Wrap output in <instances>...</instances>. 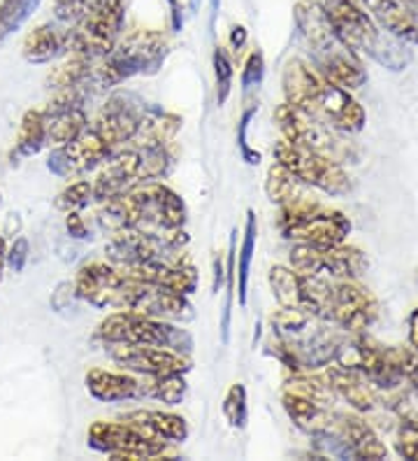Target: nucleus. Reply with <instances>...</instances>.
I'll return each instance as SVG.
<instances>
[{
    "label": "nucleus",
    "mask_w": 418,
    "mask_h": 461,
    "mask_svg": "<svg viewBox=\"0 0 418 461\" xmlns=\"http://www.w3.org/2000/svg\"><path fill=\"white\" fill-rule=\"evenodd\" d=\"M286 103L340 133H360L368 114L351 91L316 73L302 59H289L281 73Z\"/></svg>",
    "instance_id": "obj_1"
},
{
    "label": "nucleus",
    "mask_w": 418,
    "mask_h": 461,
    "mask_svg": "<svg viewBox=\"0 0 418 461\" xmlns=\"http://www.w3.org/2000/svg\"><path fill=\"white\" fill-rule=\"evenodd\" d=\"M293 17H296V26L305 40L316 73L349 91L360 89L368 82L360 57L334 31L333 22L318 0H298L293 7Z\"/></svg>",
    "instance_id": "obj_2"
},
{
    "label": "nucleus",
    "mask_w": 418,
    "mask_h": 461,
    "mask_svg": "<svg viewBox=\"0 0 418 461\" xmlns=\"http://www.w3.org/2000/svg\"><path fill=\"white\" fill-rule=\"evenodd\" d=\"M334 31L356 54H368L388 70H405L412 61L407 42L379 29L358 0H318Z\"/></svg>",
    "instance_id": "obj_3"
},
{
    "label": "nucleus",
    "mask_w": 418,
    "mask_h": 461,
    "mask_svg": "<svg viewBox=\"0 0 418 461\" xmlns=\"http://www.w3.org/2000/svg\"><path fill=\"white\" fill-rule=\"evenodd\" d=\"M167 57V40L161 31L139 29L114 42L105 57L95 59L91 79L98 86H117L135 75H156Z\"/></svg>",
    "instance_id": "obj_4"
},
{
    "label": "nucleus",
    "mask_w": 418,
    "mask_h": 461,
    "mask_svg": "<svg viewBox=\"0 0 418 461\" xmlns=\"http://www.w3.org/2000/svg\"><path fill=\"white\" fill-rule=\"evenodd\" d=\"M279 229L290 240L316 245V248H334L349 238L351 221L340 210L324 208L321 203L300 196L281 205Z\"/></svg>",
    "instance_id": "obj_5"
},
{
    "label": "nucleus",
    "mask_w": 418,
    "mask_h": 461,
    "mask_svg": "<svg viewBox=\"0 0 418 461\" xmlns=\"http://www.w3.org/2000/svg\"><path fill=\"white\" fill-rule=\"evenodd\" d=\"M98 338L102 343L154 345V348L173 349L184 357H189L195 348L193 336L186 329L177 327L174 321L151 320L129 310L107 315L98 327Z\"/></svg>",
    "instance_id": "obj_6"
},
{
    "label": "nucleus",
    "mask_w": 418,
    "mask_h": 461,
    "mask_svg": "<svg viewBox=\"0 0 418 461\" xmlns=\"http://www.w3.org/2000/svg\"><path fill=\"white\" fill-rule=\"evenodd\" d=\"M126 0H91L84 17L66 29L67 54L89 59L105 57L123 33Z\"/></svg>",
    "instance_id": "obj_7"
},
{
    "label": "nucleus",
    "mask_w": 418,
    "mask_h": 461,
    "mask_svg": "<svg viewBox=\"0 0 418 461\" xmlns=\"http://www.w3.org/2000/svg\"><path fill=\"white\" fill-rule=\"evenodd\" d=\"M274 161L296 175L302 185L314 186L328 196H346L351 192V177L342 168L340 161L290 145L284 138L274 145Z\"/></svg>",
    "instance_id": "obj_8"
},
{
    "label": "nucleus",
    "mask_w": 418,
    "mask_h": 461,
    "mask_svg": "<svg viewBox=\"0 0 418 461\" xmlns=\"http://www.w3.org/2000/svg\"><path fill=\"white\" fill-rule=\"evenodd\" d=\"M138 205V230L154 236H186V205L177 192L161 182H145L130 189Z\"/></svg>",
    "instance_id": "obj_9"
},
{
    "label": "nucleus",
    "mask_w": 418,
    "mask_h": 461,
    "mask_svg": "<svg viewBox=\"0 0 418 461\" xmlns=\"http://www.w3.org/2000/svg\"><path fill=\"white\" fill-rule=\"evenodd\" d=\"M274 122H277L281 138L290 142V145L324 154V157L334 158L340 164L346 157H351V149L344 145L337 131L330 129L324 122H318V119L309 117V114L298 110V107L289 105V103H281L274 110Z\"/></svg>",
    "instance_id": "obj_10"
},
{
    "label": "nucleus",
    "mask_w": 418,
    "mask_h": 461,
    "mask_svg": "<svg viewBox=\"0 0 418 461\" xmlns=\"http://www.w3.org/2000/svg\"><path fill=\"white\" fill-rule=\"evenodd\" d=\"M379 317V301L358 280H333L324 320L349 333H362Z\"/></svg>",
    "instance_id": "obj_11"
},
{
    "label": "nucleus",
    "mask_w": 418,
    "mask_h": 461,
    "mask_svg": "<svg viewBox=\"0 0 418 461\" xmlns=\"http://www.w3.org/2000/svg\"><path fill=\"white\" fill-rule=\"evenodd\" d=\"M89 447L111 459H158L167 455L165 440L151 438L129 422H93L89 427Z\"/></svg>",
    "instance_id": "obj_12"
},
{
    "label": "nucleus",
    "mask_w": 418,
    "mask_h": 461,
    "mask_svg": "<svg viewBox=\"0 0 418 461\" xmlns=\"http://www.w3.org/2000/svg\"><path fill=\"white\" fill-rule=\"evenodd\" d=\"M147 114H149V105L139 101L135 94H114L95 119L93 129L114 152L117 147H123L138 138L145 126Z\"/></svg>",
    "instance_id": "obj_13"
},
{
    "label": "nucleus",
    "mask_w": 418,
    "mask_h": 461,
    "mask_svg": "<svg viewBox=\"0 0 418 461\" xmlns=\"http://www.w3.org/2000/svg\"><path fill=\"white\" fill-rule=\"evenodd\" d=\"M123 310L151 317V320L174 321V324H184V321L193 320V305H191L186 294H177L173 289L130 280V277L129 296H126V308Z\"/></svg>",
    "instance_id": "obj_14"
},
{
    "label": "nucleus",
    "mask_w": 418,
    "mask_h": 461,
    "mask_svg": "<svg viewBox=\"0 0 418 461\" xmlns=\"http://www.w3.org/2000/svg\"><path fill=\"white\" fill-rule=\"evenodd\" d=\"M75 292L79 301H86L95 308H126V296H129V277L121 270L107 261H91L82 266L75 277Z\"/></svg>",
    "instance_id": "obj_15"
},
{
    "label": "nucleus",
    "mask_w": 418,
    "mask_h": 461,
    "mask_svg": "<svg viewBox=\"0 0 418 461\" xmlns=\"http://www.w3.org/2000/svg\"><path fill=\"white\" fill-rule=\"evenodd\" d=\"M107 355L117 366L138 375H165V373H189L191 359L179 352L154 345L105 343Z\"/></svg>",
    "instance_id": "obj_16"
},
{
    "label": "nucleus",
    "mask_w": 418,
    "mask_h": 461,
    "mask_svg": "<svg viewBox=\"0 0 418 461\" xmlns=\"http://www.w3.org/2000/svg\"><path fill=\"white\" fill-rule=\"evenodd\" d=\"M110 154L111 147L102 140L101 133L93 126L91 129L86 126L75 140L56 147L47 158V168L58 177H70V175H82L101 166Z\"/></svg>",
    "instance_id": "obj_17"
},
{
    "label": "nucleus",
    "mask_w": 418,
    "mask_h": 461,
    "mask_svg": "<svg viewBox=\"0 0 418 461\" xmlns=\"http://www.w3.org/2000/svg\"><path fill=\"white\" fill-rule=\"evenodd\" d=\"M84 89L86 86L56 91L54 101L42 110L49 145H67L89 126V117H86V110H84Z\"/></svg>",
    "instance_id": "obj_18"
},
{
    "label": "nucleus",
    "mask_w": 418,
    "mask_h": 461,
    "mask_svg": "<svg viewBox=\"0 0 418 461\" xmlns=\"http://www.w3.org/2000/svg\"><path fill=\"white\" fill-rule=\"evenodd\" d=\"M139 170H142V154H139L138 147L111 152L101 164L95 180L91 182L93 185V198L102 203L107 198L121 196V194L135 189L138 185H142Z\"/></svg>",
    "instance_id": "obj_19"
},
{
    "label": "nucleus",
    "mask_w": 418,
    "mask_h": 461,
    "mask_svg": "<svg viewBox=\"0 0 418 461\" xmlns=\"http://www.w3.org/2000/svg\"><path fill=\"white\" fill-rule=\"evenodd\" d=\"M130 280L156 285V287L173 289L177 294H193L198 287V273H195L191 261L182 264H163V261H147V264H135L130 268L121 270Z\"/></svg>",
    "instance_id": "obj_20"
},
{
    "label": "nucleus",
    "mask_w": 418,
    "mask_h": 461,
    "mask_svg": "<svg viewBox=\"0 0 418 461\" xmlns=\"http://www.w3.org/2000/svg\"><path fill=\"white\" fill-rule=\"evenodd\" d=\"M330 387L340 399H344L346 403L351 405L356 412H374L381 405L379 394L377 389L369 384V380L362 375L356 368H349V366L342 364H330L328 371H325Z\"/></svg>",
    "instance_id": "obj_21"
},
{
    "label": "nucleus",
    "mask_w": 418,
    "mask_h": 461,
    "mask_svg": "<svg viewBox=\"0 0 418 461\" xmlns=\"http://www.w3.org/2000/svg\"><path fill=\"white\" fill-rule=\"evenodd\" d=\"M281 403H284V411L290 417V422L296 424L300 431H305L307 436H312V438L314 436L334 433V429H337V415L340 412L333 411L330 403H321V401H314L309 396L290 394V392H284Z\"/></svg>",
    "instance_id": "obj_22"
},
{
    "label": "nucleus",
    "mask_w": 418,
    "mask_h": 461,
    "mask_svg": "<svg viewBox=\"0 0 418 461\" xmlns=\"http://www.w3.org/2000/svg\"><path fill=\"white\" fill-rule=\"evenodd\" d=\"M358 3L368 10L369 17L379 22L386 33L396 35L407 45H416L418 17L407 0H358Z\"/></svg>",
    "instance_id": "obj_23"
},
{
    "label": "nucleus",
    "mask_w": 418,
    "mask_h": 461,
    "mask_svg": "<svg viewBox=\"0 0 418 461\" xmlns=\"http://www.w3.org/2000/svg\"><path fill=\"white\" fill-rule=\"evenodd\" d=\"M334 433L349 447L353 459H388V447L381 443V438L369 427L368 420H362L360 412L358 415H353V412H340L337 415V429H334Z\"/></svg>",
    "instance_id": "obj_24"
},
{
    "label": "nucleus",
    "mask_w": 418,
    "mask_h": 461,
    "mask_svg": "<svg viewBox=\"0 0 418 461\" xmlns=\"http://www.w3.org/2000/svg\"><path fill=\"white\" fill-rule=\"evenodd\" d=\"M123 422L133 424L135 429L145 431L147 436L165 443H184L189 438V424L182 415L163 411H133L123 415Z\"/></svg>",
    "instance_id": "obj_25"
},
{
    "label": "nucleus",
    "mask_w": 418,
    "mask_h": 461,
    "mask_svg": "<svg viewBox=\"0 0 418 461\" xmlns=\"http://www.w3.org/2000/svg\"><path fill=\"white\" fill-rule=\"evenodd\" d=\"M89 394L102 403L139 399V380L130 373H111L102 368H91L84 377Z\"/></svg>",
    "instance_id": "obj_26"
},
{
    "label": "nucleus",
    "mask_w": 418,
    "mask_h": 461,
    "mask_svg": "<svg viewBox=\"0 0 418 461\" xmlns=\"http://www.w3.org/2000/svg\"><path fill=\"white\" fill-rule=\"evenodd\" d=\"M368 257L351 245L321 248V273L334 280H358L368 273Z\"/></svg>",
    "instance_id": "obj_27"
},
{
    "label": "nucleus",
    "mask_w": 418,
    "mask_h": 461,
    "mask_svg": "<svg viewBox=\"0 0 418 461\" xmlns=\"http://www.w3.org/2000/svg\"><path fill=\"white\" fill-rule=\"evenodd\" d=\"M22 54L28 63H49L63 57L67 54L66 29H58L56 23H42L26 35Z\"/></svg>",
    "instance_id": "obj_28"
},
{
    "label": "nucleus",
    "mask_w": 418,
    "mask_h": 461,
    "mask_svg": "<svg viewBox=\"0 0 418 461\" xmlns=\"http://www.w3.org/2000/svg\"><path fill=\"white\" fill-rule=\"evenodd\" d=\"M98 224L110 236H117L121 230H130L138 226V205H135L133 194L126 192L121 196L102 201V208L98 212Z\"/></svg>",
    "instance_id": "obj_29"
},
{
    "label": "nucleus",
    "mask_w": 418,
    "mask_h": 461,
    "mask_svg": "<svg viewBox=\"0 0 418 461\" xmlns=\"http://www.w3.org/2000/svg\"><path fill=\"white\" fill-rule=\"evenodd\" d=\"M184 373H165V375H145L139 380V399H156L165 405H179L186 399Z\"/></svg>",
    "instance_id": "obj_30"
},
{
    "label": "nucleus",
    "mask_w": 418,
    "mask_h": 461,
    "mask_svg": "<svg viewBox=\"0 0 418 461\" xmlns=\"http://www.w3.org/2000/svg\"><path fill=\"white\" fill-rule=\"evenodd\" d=\"M91 66H93V59L82 57V54H73L67 61H63L61 66H56L54 70L47 75V89L66 91L86 86L91 79Z\"/></svg>",
    "instance_id": "obj_31"
},
{
    "label": "nucleus",
    "mask_w": 418,
    "mask_h": 461,
    "mask_svg": "<svg viewBox=\"0 0 418 461\" xmlns=\"http://www.w3.org/2000/svg\"><path fill=\"white\" fill-rule=\"evenodd\" d=\"M47 145V131H45V114L42 110H28L23 114L22 124H19L17 142H14V152L12 158H23L38 154Z\"/></svg>",
    "instance_id": "obj_32"
},
{
    "label": "nucleus",
    "mask_w": 418,
    "mask_h": 461,
    "mask_svg": "<svg viewBox=\"0 0 418 461\" xmlns=\"http://www.w3.org/2000/svg\"><path fill=\"white\" fill-rule=\"evenodd\" d=\"M256 236H258L256 212L249 210V212H246V226H245V236H242L240 254H237V301H240V308H246V301H249V273H251L253 254H256Z\"/></svg>",
    "instance_id": "obj_33"
},
{
    "label": "nucleus",
    "mask_w": 418,
    "mask_h": 461,
    "mask_svg": "<svg viewBox=\"0 0 418 461\" xmlns=\"http://www.w3.org/2000/svg\"><path fill=\"white\" fill-rule=\"evenodd\" d=\"M270 289L279 308H302V276L289 266L270 268Z\"/></svg>",
    "instance_id": "obj_34"
},
{
    "label": "nucleus",
    "mask_w": 418,
    "mask_h": 461,
    "mask_svg": "<svg viewBox=\"0 0 418 461\" xmlns=\"http://www.w3.org/2000/svg\"><path fill=\"white\" fill-rule=\"evenodd\" d=\"M265 194H268L270 201L274 205H279V208L286 205V203L296 201V198L305 196L302 194V182L290 170H286L284 166L279 164V161H274L268 168V175H265Z\"/></svg>",
    "instance_id": "obj_35"
},
{
    "label": "nucleus",
    "mask_w": 418,
    "mask_h": 461,
    "mask_svg": "<svg viewBox=\"0 0 418 461\" xmlns=\"http://www.w3.org/2000/svg\"><path fill=\"white\" fill-rule=\"evenodd\" d=\"M40 3L42 0H0V45L22 29Z\"/></svg>",
    "instance_id": "obj_36"
},
{
    "label": "nucleus",
    "mask_w": 418,
    "mask_h": 461,
    "mask_svg": "<svg viewBox=\"0 0 418 461\" xmlns=\"http://www.w3.org/2000/svg\"><path fill=\"white\" fill-rule=\"evenodd\" d=\"M235 285H237V230H233L228 245V264H226V303H223L221 315V340L223 345L230 338V315H233V298Z\"/></svg>",
    "instance_id": "obj_37"
},
{
    "label": "nucleus",
    "mask_w": 418,
    "mask_h": 461,
    "mask_svg": "<svg viewBox=\"0 0 418 461\" xmlns=\"http://www.w3.org/2000/svg\"><path fill=\"white\" fill-rule=\"evenodd\" d=\"M93 198V185L89 180H77L70 186H66L58 196L54 198V208L61 212H79L86 208Z\"/></svg>",
    "instance_id": "obj_38"
},
{
    "label": "nucleus",
    "mask_w": 418,
    "mask_h": 461,
    "mask_svg": "<svg viewBox=\"0 0 418 461\" xmlns=\"http://www.w3.org/2000/svg\"><path fill=\"white\" fill-rule=\"evenodd\" d=\"M223 417L233 429H245L249 422V405H246L245 384L235 383L223 399Z\"/></svg>",
    "instance_id": "obj_39"
},
{
    "label": "nucleus",
    "mask_w": 418,
    "mask_h": 461,
    "mask_svg": "<svg viewBox=\"0 0 418 461\" xmlns=\"http://www.w3.org/2000/svg\"><path fill=\"white\" fill-rule=\"evenodd\" d=\"M396 450L402 459L418 461V417L402 412L396 433Z\"/></svg>",
    "instance_id": "obj_40"
},
{
    "label": "nucleus",
    "mask_w": 418,
    "mask_h": 461,
    "mask_svg": "<svg viewBox=\"0 0 418 461\" xmlns=\"http://www.w3.org/2000/svg\"><path fill=\"white\" fill-rule=\"evenodd\" d=\"M233 61H230L228 51L223 47L214 50V79H217V105H223L228 101L230 91H233Z\"/></svg>",
    "instance_id": "obj_41"
},
{
    "label": "nucleus",
    "mask_w": 418,
    "mask_h": 461,
    "mask_svg": "<svg viewBox=\"0 0 418 461\" xmlns=\"http://www.w3.org/2000/svg\"><path fill=\"white\" fill-rule=\"evenodd\" d=\"M262 75H265V59H262L261 50H253L245 61V70H242V89H256L262 82Z\"/></svg>",
    "instance_id": "obj_42"
},
{
    "label": "nucleus",
    "mask_w": 418,
    "mask_h": 461,
    "mask_svg": "<svg viewBox=\"0 0 418 461\" xmlns=\"http://www.w3.org/2000/svg\"><path fill=\"white\" fill-rule=\"evenodd\" d=\"M253 114H256V105L246 107L245 113H242L240 122H237V145H240L242 158H245L249 166H256L258 161H261V154L253 152V149L249 147V140H246V131H249V124H251V119H253Z\"/></svg>",
    "instance_id": "obj_43"
},
{
    "label": "nucleus",
    "mask_w": 418,
    "mask_h": 461,
    "mask_svg": "<svg viewBox=\"0 0 418 461\" xmlns=\"http://www.w3.org/2000/svg\"><path fill=\"white\" fill-rule=\"evenodd\" d=\"M91 0H54V17L61 23H75L84 17Z\"/></svg>",
    "instance_id": "obj_44"
},
{
    "label": "nucleus",
    "mask_w": 418,
    "mask_h": 461,
    "mask_svg": "<svg viewBox=\"0 0 418 461\" xmlns=\"http://www.w3.org/2000/svg\"><path fill=\"white\" fill-rule=\"evenodd\" d=\"M77 292H75V282H61L56 285V289L51 292V308L56 312H66V310H75V301H77Z\"/></svg>",
    "instance_id": "obj_45"
},
{
    "label": "nucleus",
    "mask_w": 418,
    "mask_h": 461,
    "mask_svg": "<svg viewBox=\"0 0 418 461\" xmlns=\"http://www.w3.org/2000/svg\"><path fill=\"white\" fill-rule=\"evenodd\" d=\"M28 254H31V248H28L26 238H17V240L12 242L10 249H7V264L14 273H22L26 268Z\"/></svg>",
    "instance_id": "obj_46"
},
{
    "label": "nucleus",
    "mask_w": 418,
    "mask_h": 461,
    "mask_svg": "<svg viewBox=\"0 0 418 461\" xmlns=\"http://www.w3.org/2000/svg\"><path fill=\"white\" fill-rule=\"evenodd\" d=\"M66 229L70 238H89V226L79 212H67Z\"/></svg>",
    "instance_id": "obj_47"
},
{
    "label": "nucleus",
    "mask_w": 418,
    "mask_h": 461,
    "mask_svg": "<svg viewBox=\"0 0 418 461\" xmlns=\"http://www.w3.org/2000/svg\"><path fill=\"white\" fill-rule=\"evenodd\" d=\"M167 5H170V22H173V31H182V26H184L182 3H179V0H167Z\"/></svg>",
    "instance_id": "obj_48"
},
{
    "label": "nucleus",
    "mask_w": 418,
    "mask_h": 461,
    "mask_svg": "<svg viewBox=\"0 0 418 461\" xmlns=\"http://www.w3.org/2000/svg\"><path fill=\"white\" fill-rule=\"evenodd\" d=\"M407 329H409V345L418 355V308L412 310V315L407 320Z\"/></svg>",
    "instance_id": "obj_49"
},
{
    "label": "nucleus",
    "mask_w": 418,
    "mask_h": 461,
    "mask_svg": "<svg viewBox=\"0 0 418 461\" xmlns=\"http://www.w3.org/2000/svg\"><path fill=\"white\" fill-rule=\"evenodd\" d=\"M246 38L249 35H246L245 26H233V31H230V45H233V50L240 51L246 45Z\"/></svg>",
    "instance_id": "obj_50"
},
{
    "label": "nucleus",
    "mask_w": 418,
    "mask_h": 461,
    "mask_svg": "<svg viewBox=\"0 0 418 461\" xmlns=\"http://www.w3.org/2000/svg\"><path fill=\"white\" fill-rule=\"evenodd\" d=\"M223 280H226V268H223L221 264V257H217V259H214V285H212L214 292H218Z\"/></svg>",
    "instance_id": "obj_51"
},
{
    "label": "nucleus",
    "mask_w": 418,
    "mask_h": 461,
    "mask_svg": "<svg viewBox=\"0 0 418 461\" xmlns=\"http://www.w3.org/2000/svg\"><path fill=\"white\" fill-rule=\"evenodd\" d=\"M7 264V245H5V236H0V277H3V268Z\"/></svg>",
    "instance_id": "obj_52"
},
{
    "label": "nucleus",
    "mask_w": 418,
    "mask_h": 461,
    "mask_svg": "<svg viewBox=\"0 0 418 461\" xmlns=\"http://www.w3.org/2000/svg\"><path fill=\"white\" fill-rule=\"evenodd\" d=\"M217 10H218V0H212V12H214V14H217Z\"/></svg>",
    "instance_id": "obj_53"
},
{
    "label": "nucleus",
    "mask_w": 418,
    "mask_h": 461,
    "mask_svg": "<svg viewBox=\"0 0 418 461\" xmlns=\"http://www.w3.org/2000/svg\"><path fill=\"white\" fill-rule=\"evenodd\" d=\"M407 3L414 7V10H418V0H407Z\"/></svg>",
    "instance_id": "obj_54"
},
{
    "label": "nucleus",
    "mask_w": 418,
    "mask_h": 461,
    "mask_svg": "<svg viewBox=\"0 0 418 461\" xmlns=\"http://www.w3.org/2000/svg\"><path fill=\"white\" fill-rule=\"evenodd\" d=\"M193 5H198V0H193Z\"/></svg>",
    "instance_id": "obj_55"
}]
</instances>
